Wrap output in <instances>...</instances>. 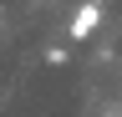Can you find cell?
Wrapping results in <instances>:
<instances>
[{"instance_id": "cell-1", "label": "cell", "mask_w": 122, "mask_h": 117, "mask_svg": "<svg viewBox=\"0 0 122 117\" xmlns=\"http://www.w3.org/2000/svg\"><path fill=\"white\" fill-rule=\"evenodd\" d=\"M97 25H102V5H97V0H86V5H81V10L71 15V25H66V36H71V41H86L92 31H97Z\"/></svg>"}]
</instances>
